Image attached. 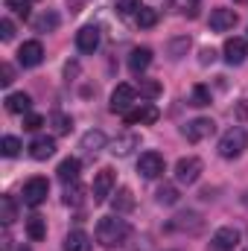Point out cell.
Masks as SVG:
<instances>
[{"mask_svg":"<svg viewBox=\"0 0 248 251\" xmlns=\"http://www.w3.org/2000/svg\"><path fill=\"white\" fill-rule=\"evenodd\" d=\"M140 97H146V100H155L158 94H161V82H155V79H140Z\"/></svg>","mask_w":248,"mask_h":251,"instance_id":"cell-31","label":"cell"},{"mask_svg":"<svg viewBox=\"0 0 248 251\" xmlns=\"http://www.w3.org/2000/svg\"><path fill=\"white\" fill-rule=\"evenodd\" d=\"M117 12L128 18V15H137L140 12V0H117Z\"/></svg>","mask_w":248,"mask_h":251,"instance_id":"cell-34","label":"cell"},{"mask_svg":"<svg viewBox=\"0 0 248 251\" xmlns=\"http://www.w3.org/2000/svg\"><path fill=\"white\" fill-rule=\"evenodd\" d=\"M41 126H44V117H41V114H26V117H24V128H26V131H35V128H41Z\"/></svg>","mask_w":248,"mask_h":251,"instance_id":"cell-38","label":"cell"},{"mask_svg":"<svg viewBox=\"0 0 248 251\" xmlns=\"http://www.w3.org/2000/svg\"><path fill=\"white\" fill-rule=\"evenodd\" d=\"M158 120V108L152 105V102H140L137 108H131L128 114H125V123L128 126H149Z\"/></svg>","mask_w":248,"mask_h":251,"instance_id":"cell-12","label":"cell"},{"mask_svg":"<svg viewBox=\"0 0 248 251\" xmlns=\"http://www.w3.org/2000/svg\"><path fill=\"white\" fill-rule=\"evenodd\" d=\"M134 88L131 85H117L114 88V94H111V102H108V108L114 111V114H128L131 111V105H134Z\"/></svg>","mask_w":248,"mask_h":251,"instance_id":"cell-8","label":"cell"},{"mask_svg":"<svg viewBox=\"0 0 248 251\" xmlns=\"http://www.w3.org/2000/svg\"><path fill=\"white\" fill-rule=\"evenodd\" d=\"M237 246H240V231L231 228V225L219 228V231L210 237V251H234Z\"/></svg>","mask_w":248,"mask_h":251,"instance_id":"cell-9","label":"cell"},{"mask_svg":"<svg viewBox=\"0 0 248 251\" xmlns=\"http://www.w3.org/2000/svg\"><path fill=\"white\" fill-rule=\"evenodd\" d=\"M32 26H35V32H56L59 29V12L44 9L38 18H32Z\"/></svg>","mask_w":248,"mask_h":251,"instance_id":"cell-21","label":"cell"},{"mask_svg":"<svg viewBox=\"0 0 248 251\" xmlns=\"http://www.w3.org/2000/svg\"><path fill=\"white\" fill-rule=\"evenodd\" d=\"M213 59H216V53H213L210 47H204V50H201V59H198V62H201V64H210Z\"/></svg>","mask_w":248,"mask_h":251,"instance_id":"cell-39","label":"cell"},{"mask_svg":"<svg viewBox=\"0 0 248 251\" xmlns=\"http://www.w3.org/2000/svg\"><path fill=\"white\" fill-rule=\"evenodd\" d=\"M237 12L234 9H225V6H216L213 12H210V29L213 32H228V29H234L237 26Z\"/></svg>","mask_w":248,"mask_h":251,"instance_id":"cell-10","label":"cell"},{"mask_svg":"<svg viewBox=\"0 0 248 251\" xmlns=\"http://www.w3.org/2000/svg\"><path fill=\"white\" fill-rule=\"evenodd\" d=\"M53 152H56V140L53 137H35L29 143V155L35 161H47V158H53Z\"/></svg>","mask_w":248,"mask_h":251,"instance_id":"cell-17","label":"cell"},{"mask_svg":"<svg viewBox=\"0 0 248 251\" xmlns=\"http://www.w3.org/2000/svg\"><path fill=\"white\" fill-rule=\"evenodd\" d=\"M155 199H158V204H175L178 201V187L175 184H161Z\"/></svg>","mask_w":248,"mask_h":251,"instance_id":"cell-28","label":"cell"},{"mask_svg":"<svg viewBox=\"0 0 248 251\" xmlns=\"http://www.w3.org/2000/svg\"><path fill=\"white\" fill-rule=\"evenodd\" d=\"M56 173H59V181H62V184H73V181H79L82 161H79V158H64Z\"/></svg>","mask_w":248,"mask_h":251,"instance_id":"cell-16","label":"cell"},{"mask_svg":"<svg viewBox=\"0 0 248 251\" xmlns=\"http://www.w3.org/2000/svg\"><path fill=\"white\" fill-rule=\"evenodd\" d=\"M137 146H140V137H137V134H120V137L111 143V155H117V158H128Z\"/></svg>","mask_w":248,"mask_h":251,"instance_id":"cell-18","label":"cell"},{"mask_svg":"<svg viewBox=\"0 0 248 251\" xmlns=\"http://www.w3.org/2000/svg\"><path fill=\"white\" fill-rule=\"evenodd\" d=\"M149 64H152V50L149 47H134L131 50V56H128V70L131 73H143Z\"/></svg>","mask_w":248,"mask_h":251,"instance_id":"cell-20","label":"cell"},{"mask_svg":"<svg viewBox=\"0 0 248 251\" xmlns=\"http://www.w3.org/2000/svg\"><path fill=\"white\" fill-rule=\"evenodd\" d=\"M246 251H248V249H246Z\"/></svg>","mask_w":248,"mask_h":251,"instance_id":"cell-44","label":"cell"},{"mask_svg":"<svg viewBox=\"0 0 248 251\" xmlns=\"http://www.w3.org/2000/svg\"><path fill=\"white\" fill-rule=\"evenodd\" d=\"M21 149H24V146H21V140H18L15 134H6V137L0 140V152H3L6 158H15V155H18Z\"/></svg>","mask_w":248,"mask_h":251,"instance_id":"cell-29","label":"cell"},{"mask_svg":"<svg viewBox=\"0 0 248 251\" xmlns=\"http://www.w3.org/2000/svg\"><path fill=\"white\" fill-rule=\"evenodd\" d=\"M0 219H3V225H12L18 219V204H15L12 196H3L0 199Z\"/></svg>","mask_w":248,"mask_h":251,"instance_id":"cell-25","label":"cell"},{"mask_svg":"<svg viewBox=\"0 0 248 251\" xmlns=\"http://www.w3.org/2000/svg\"><path fill=\"white\" fill-rule=\"evenodd\" d=\"M234 3H248V0H234Z\"/></svg>","mask_w":248,"mask_h":251,"instance_id":"cell-42","label":"cell"},{"mask_svg":"<svg viewBox=\"0 0 248 251\" xmlns=\"http://www.w3.org/2000/svg\"><path fill=\"white\" fill-rule=\"evenodd\" d=\"M79 149H85L88 155H99V152L105 149V134H102L99 128H91V131H85V134H82V143H79Z\"/></svg>","mask_w":248,"mask_h":251,"instance_id":"cell-15","label":"cell"},{"mask_svg":"<svg viewBox=\"0 0 248 251\" xmlns=\"http://www.w3.org/2000/svg\"><path fill=\"white\" fill-rule=\"evenodd\" d=\"M64 251H91V237L85 231H70L64 237Z\"/></svg>","mask_w":248,"mask_h":251,"instance_id":"cell-23","label":"cell"},{"mask_svg":"<svg viewBox=\"0 0 248 251\" xmlns=\"http://www.w3.org/2000/svg\"><path fill=\"white\" fill-rule=\"evenodd\" d=\"M18 62H21V67H38V64L44 62L41 41H24L21 50H18Z\"/></svg>","mask_w":248,"mask_h":251,"instance_id":"cell-11","label":"cell"},{"mask_svg":"<svg viewBox=\"0 0 248 251\" xmlns=\"http://www.w3.org/2000/svg\"><path fill=\"white\" fill-rule=\"evenodd\" d=\"M76 47H79V53H94L97 47H99V26H82L79 32H76Z\"/></svg>","mask_w":248,"mask_h":251,"instance_id":"cell-13","label":"cell"},{"mask_svg":"<svg viewBox=\"0 0 248 251\" xmlns=\"http://www.w3.org/2000/svg\"><path fill=\"white\" fill-rule=\"evenodd\" d=\"M248 146V131L243 126H234V128H228L225 134H222V140H219V155L222 158H240L243 152H246Z\"/></svg>","mask_w":248,"mask_h":251,"instance_id":"cell-2","label":"cell"},{"mask_svg":"<svg viewBox=\"0 0 248 251\" xmlns=\"http://www.w3.org/2000/svg\"><path fill=\"white\" fill-rule=\"evenodd\" d=\"M114 170H99L97 176H94V184H91V196H94V204H102V201H108V196H114Z\"/></svg>","mask_w":248,"mask_h":251,"instance_id":"cell-3","label":"cell"},{"mask_svg":"<svg viewBox=\"0 0 248 251\" xmlns=\"http://www.w3.org/2000/svg\"><path fill=\"white\" fill-rule=\"evenodd\" d=\"M128 234H131L128 222L120 219L117 213H114V216H105V219H99V222H97V243H102L105 249L123 246L125 240H128Z\"/></svg>","mask_w":248,"mask_h":251,"instance_id":"cell-1","label":"cell"},{"mask_svg":"<svg viewBox=\"0 0 248 251\" xmlns=\"http://www.w3.org/2000/svg\"><path fill=\"white\" fill-rule=\"evenodd\" d=\"M213 131H216V123H213V120H207V117H196V120H190V123L181 128V134H184L190 143H198V140L210 137Z\"/></svg>","mask_w":248,"mask_h":251,"instance_id":"cell-6","label":"cell"},{"mask_svg":"<svg viewBox=\"0 0 248 251\" xmlns=\"http://www.w3.org/2000/svg\"><path fill=\"white\" fill-rule=\"evenodd\" d=\"M12 82H15V67H12L9 62H3V64H0V85H3V88H9Z\"/></svg>","mask_w":248,"mask_h":251,"instance_id":"cell-35","label":"cell"},{"mask_svg":"<svg viewBox=\"0 0 248 251\" xmlns=\"http://www.w3.org/2000/svg\"><path fill=\"white\" fill-rule=\"evenodd\" d=\"M111 207H114V213H117V216L128 213V210L134 207V196H131V190H128V187L117 190V193H114V199H111Z\"/></svg>","mask_w":248,"mask_h":251,"instance_id":"cell-22","label":"cell"},{"mask_svg":"<svg viewBox=\"0 0 248 251\" xmlns=\"http://www.w3.org/2000/svg\"><path fill=\"white\" fill-rule=\"evenodd\" d=\"M50 123H53V131H56V134H67V131L73 128V120H70L67 114H62V111H56V114L50 117Z\"/></svg>","mask_w":248,"mask_h":251,"instance_id":"cell-30","label":"cell"},{"mask_svg":"<svg viewBox=\"0 0 248 251\" xmlns=\"http://www.w3.org/2000/svg\"><path fill=\"white\" fill-rule=\"evenodd\" d=\"M18 251H29V249H18Z\"/></svg>","mask_w":248,"mask_h":251,"instance_id":"cell-43","label":"cell"},{"mask_svg":"<svg viewBox=\"0 0 248 251\" xmlns=\"http://www.w3.org/2000/svg\"><path fill=\"white\" fill-rule=\"evenodd\" d=\"M47 193H50V184H47V178H29L26 184H24V204H29V207H38L44 199H47Z\"/></svg>","mask_w":248,"mask_h":251,"instance_id":"cell-7","label":"cell"},{"mask_svg":"<svg viewBox=\"0 0 248 251\" xmlns=\"http://www.w3.org/2000/svg\"><path fill=\"white\" fill-rule=\"evenodd\" d=\"M76 73H79V64H76V62L64 67V76H67V79H70V76H76Z\"/></svg>","mask_w":248,"mask_h":251,"instance_id":"cell-40","label":"cell"},{"mask_svg":"<svg viewBox=\"0 0 248 251\" xmlns=\"http://www.w3.org/2000/svg\"><path fill=\"white\" fill-rule=\"evenodd\" d=\"M237 111H240V117H246V120H248V102H240V108H237Z\"/></svg>","mask_w":248,"mask_h":251,"instance_id":"cell-41","label":"cell"},{"mask_svg":"<svg viewBox=\"0 0 248 251\" xmlns=\"http://www.w3.org/2000/svg\"><path fill=\"white\" fill-rule=\"evenodd\" d=\"M187 47H190V38H175V41H173V44H170V56H173V59H181V53H184Z\"/></svg>","mask_w":248,"mask_h":251,"instance_id":"cell-36","label":"cell"},{"mask_svg":"<svg viewBox=\"0 0 248 251\" xmlns=\"http://www.w3.org/2000/svg\"><path fill=\"white\" fill-rule=\"evenodd\" d=\"M29 108H32L29 94L18 91V94H9V97H6V111H9V114H29Z\"/></svg>","mask_w":248,"mask_h":251,"instance_id":"cell-19","label":"cell"},{"mask_svg":"<svg viewBox=\"0 0 248 251\" xmlns=\"http://www.w3.org/2000/svg\"><path fill=\"white\" fill-rule=\"evenodd\" d=\"M164 170H167V164H164V155H158V152H143V155L137 158V173H140V178H146V181L164 176Z\"/></svg>","mask_w":248,"mask_h":251,"instance_id":"cell-4","label":"cell"},{"mask_svg":"<svg viewBox=\"0 0 248 251\" xmlns=\"http://www.w3.org/2000/svg\"><path fill=\"white\" fill-rule=\"evenodd\" d=\"M198 176H201V161H198L196 155L178 158V164H175V178H178V184H196Z\"/></svg>","mask_w":248,"mask_h":251,"instance_id":"cell-5","label":"cell"},{"mask_svg":"<svg viewBox=\"0 0 248 251\" xmlns=\"http://www.w3.org/2000/svg\"><path fill=\"white\" fill-rule=\"evenodd\" d=\"M222 53H225V62L228 64H243L248 56V41L246 38H228Z\"/></svg>","mask_w":248,"mask_h":251,"instance_id":"cell-14","label":"cell"},{"mask_svg":"<svg viewBox=\"0 0 248 251\" xmlns=\"http://www.w3.org/2000/svg\"><path fill=\"white\" fill-rule=\"evenodd\" d=\"M82 199H85V187L79 184V181H73V184H64V204H82Z\"/></svg>","mask_w":248,"mask_h":251,"instance_id":"cell-27","label":"cell"},{"mask_svg":"<svg viewBox=\"0 0 248 251\" xmlns=\"http://www.w3.org/2000/svg\"><path fill=\"white\" fill-rule=\"evenodd\" d=\"M26 234H29V240H44L47 237V222L41 219V216H29L26 219Z\"/></svg>","mask_w":248,"mask_h":251,"instance_id":"cell-26","label":"cell"},{"mask_svg":"<svg viewBox=\"0 0 248 251\" xmlns=\"http://www.w3.org/2000/svg\"><path fill=\"white\" fill-rule=\"evenodd\" d=\"M9 12H15L18 18H29V0H3Z\"/></svg>","mask_w":248,"mask_h":251,"instance_id":"cell-33","label":"cell"},{"mask_svg":"<svg viewBox=\"0 0 248 251\" xmlns=\"http://www.w3.org/2000/svg\"><path fill=\"white\" fill-rule=\"evenodd\" d=\"M0 38H3V41H12V38H15V24H12L9 18L0 21Z\"/></svg>","mask_w":248,"mask_h":251,"instance_id":"cell-37","label":"cell"},{"mask_svg":"<svg viewBox=\"0 0 248 251\" xmlns=\"http://www.w3.org/2000/svg\"><path fill=\"white\" fill-rule=\"evenodd\" d=\"M134 21H137L140 29H152V26L158 24V9H152V6H140V12L134 15Z\"/></svg>","mask_w":248,"mask_h":251,"instance_id":"cell-24","label":"cell"},{"mask_svg":"<svg viewBox=\"0 0 248 251\" xmlns=\"http://www.w3.org/2000/svg\"><path fill=\"white\" fill-rule=\"evenodd\" d=\"M190 102H193L196 108H204V105H210V91H207L204 85H196V88H193V97H190Z\"/></svg>","mask_w":248,"mask_h":251,"instance_id":"cell-32","label":"cell"}]
</instances>
